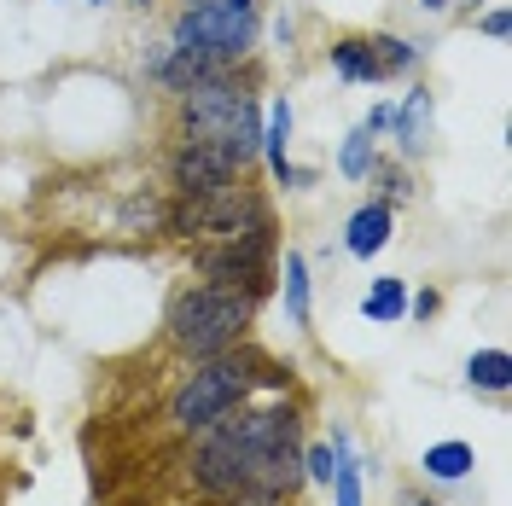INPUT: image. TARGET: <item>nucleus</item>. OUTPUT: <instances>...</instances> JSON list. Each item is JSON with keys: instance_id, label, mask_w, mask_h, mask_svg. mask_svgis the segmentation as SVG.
<instances>
[{"instance_id": "4", "label": "nucleus", "mask_w": 512, "mask_h": 506, "mask_svg": "<svg viewBox=\"0 0 512 506\" xmlns=\"http://www.w3.org/2000/svg\"><path fill=\"white\" fill-rule=\"evenodd\" d=\"M251 320H256V303L245 291H227V285H187L175 303H169V349L187 355V361H210L222 349L245 344L251 338Z\"/></svg>"}, {"instance_id": "7", "label": "nucleus", "mask_w": 512, "mask_h": 506, "mask_svg": "<svg viewBox=\"0 0 512 506\" xmlns=\"http://www.w3.org/2000/svg\"><path fill=\"white\" fill-rule=\"evenodd\" d=\"M198 274L204 285H227V291H245L251 303H262L274 280H280V239L274 233H245V239H204L198 251Z\"/></svg>"}, {"instance_id": "1", "label": "nucleus", "mask_w": 512, "mask_h": 506, "mask_svg": "<svg viewBox=\"0 0 512 506\" xmlns=\"http://www.w3.org/2000/svg\"><path fill=\"white\" fill-rule=\"evenodd\" d=\"M303 408L274 396V402H245L222 413L210 431L192 437L187 477L192 495L204 501H233V495H262V501H297L309 489L303 477Z\"/></svg>"}, {"instance_id": "20", "label": "nucleus", "mask_w": 512, "mask_h": 506, "mask_svg": "<svg viewBox=\"0 0 512 506\" xmlns=\"http://www.w3.org/2000/svg\"><path fill=\"white\" fill-rule=\"evenodd\" d=\"M332 472H338V454H332L326 443H303V477L326 489V483H332Z\"/></svg>"}, {"instance_id": "22", "label": "nucleus", "mask_w": 512, "mask_h": 506, "mask_svg": "<svg viewBox=\"0 0 512 506\" xmlns=\"http://www.w3.org/2000/svg\"><path fill=\"white\" fill-rule=\"evenodd\" d=\"M437 309H443V291H437V285H425V291L408 297V315H414V320H431Z\"/></svg>"}, {"instance_id": "5", "label": "nucleus", "mask_w": 512, "mask_h": 506, "mask_svg": "<svg viewBox=\"0 0 512 506\" xmlns=\"http://www.w3.org/2000/svg\"><path fill=\"white\" fill-rule=\"evenodd\" d=\"M163 227L175 239H192V245H204V239H245V233H280L268 198L251 192L245 181H233L222 192H204V198H175V210L163 216Z\"/></svg>"}, {"instance_id": "12", "label": "nucleus", "mask_w": 512, "mask_h": 506, "mask_svg": "<svg viewBox=\"0 0 512 506\" xmlns=\"http://www.w3.org/2000/svg\"><path fill=\"white\" fill-rule=\"evenodd\" d=\"M419 472L431 477V483H466V477L478 472V448L466 443V437H443V443H431L419 454Z\"/></svg>"}, {"instance_id": "25", "label": "nucleus", "mask_w": 512, "mask_h": 506, "mask_svg": "<svg viewBox=\"0 0 512 506\" xmlns=\"http://www.w3.org/2000/svg\"><path fill=\"white\" fill-rule=\"evenodd\" d=\"M454 0H419V12H448Z\"/></svg>"}, {"instance_id": "16", "label": "nucleus", "mask_w": 512, "mask_h": 506, "mask_svg": "<svg viewBox=\"0 0 512 506\" xmlns=\"http://www.w3.org/2000/svg\"><path fill=\"white\" fill-rule=\"evenodd\" d=\"M361 315L379 320V326H396V320H408V285L396 280V274H379V280L367 285V297H361Z\"/></svg>"}, {"instance_id": "6", "label": "nucleus", "mask_w": 512, "mask_h": 506, "mask_svg": "<svg viewBox=\"0 0 512 506\" xmlns=\"http://www.w3.org/2000/svg\"><path fill=\"white\" fill-rule=\"evenodd\" d=\"M175 53H192L210 70H233L256 47V6H187L169 30Z\"/></svg>"}, {"instance_id": "28", "label": "nucleus", "mask_w": 512, "mask_h": 506, "mask_svg": "<svg viewBox=\"0 0 512 506\" xmlns=\"http://www.w3.org/2000/svg\"><path fill=\"white\" fill-rule=\"evenodd\" d=\"M94 6H105V0H94Z\"/></svg>"}, {"instance_id": "21", "label": "nucleus", "mask_w": 512, "mask_h": 506, "mask_svg": "<svg viewBox=\"0 0 512 506\" xmlns=\"http://www.w3.org/2000/svg\"><path fill=\"white\" fill-rule=\"evenodd\" d=\"M367 181H379V187H384V204H402V198H408V192H414V187H408V169H402V163H373V175H367Z\"/></svg>"}, {"instance_id": "23", "label": "nucleus", "mask_w": 512, "mask_h": 506, "mask_svg": "<svg viewBox=\"0 0 512 506\" xmlns=\"http://www.w3.org/2000/svg\"><path fill=\"white\" fill-rule=\"evenodd\" d=\"M478 30L489 35V41H507V12H501V6H489V12L478 18Z\"/></svg>"}, {"instance_id": "11", "label": "nucleus", "mask_w": 512, "mask_h": 506, "mask_svg": "<svg viewBox=\"0 0 512 506\" xmlns=\"http://www.w3.org/2000/svg\"><path fill=\"white\" fill-rule=\"evenodd\" d=\"M390 227H396V204H384V198H373V204H361L350 216V227H344V251L350 256H379L384 245H390Z\"/></svg>"}, {"instance_id": "3", "label": "nucleus", "mask_w": 512, "mask_h": 506, "mask_svg": "<svg viewBox=\"0 0 512 506\" xmlns=\"http://www.w3.org/2000/svg\"><path fill=\"white\" fill-rule=\"evenodd\" d=\"M181 140H204V146H222L239 169H251L262 158V111L256 99L239 88L233 70H210L198 76L192 88H181Z\"/></svg>"}, {"instance_id": "29", "label": "nucleus", "mask_w": 512, "mask_h": 506, "mask_svg": "<svg viewBox=\"0 0 512 506\" xmlns=\"http://www.w3.org/2000/svg\"><path fill=\"white\" fill-rule=\"evenodd\" d=\"M472 6H478V0H472Z\"/></svg>"}, {"instance_id": "14", "label": "nucleus", "mask_w": 512, "mask_h": 506, "mask_svg": "<svg viewBox=\"0 0 512 506\" xmlns=\"http://www.w3.org/2000/svg\"><path fill=\"white\" fill-rule=\"evenodd\" d=\"M460 379L483 390V396H507L512 390V355L507 349H472L466 355V367H460Z\"/></svg>"}, {"instance_id": "26", "label": "nucleus", "mask_w": 512, "mask_h": 506, "mask_svg": "<svg viewBox=\"0 0 512 506\" xmlns=\"http://www.w3.org/2000/svg\"><path fill=\"white\" fill-rule=\"evenodd\" d=\"M402 506H443V501H402Z\"/></svg>"}, {"instance_id": "15", "label": "nucleus", "mask_w": 512, "mask_h": 506, "mask_svg": "<svg viewBox=\"0 0 512 506\" xmlns=\"http://www.w3.org/2000/svg\"><path fill=\"white\" fill-rule=\"evenodd\" d=\"M367 59H373V82H390V76H408L419 64V47L402 35H367Z\"/></svg>"}, {"instance_id": "17", "label": "nucleus", "mask_w": 512, "mask_h": 506, "mask_svg": "<svg viewBox=\"0 0 512 506\" xmlns=\"http://www.w3.org/2000/svg\"><path fill=\"white\" fill-rule=\"evenodd\" d=\"M286 320L303 332L309 326V256L286 251Z\"/></svg>"}, {"instance_id": "27", "label": "nucleus", "mask_w": 512, "mask_h": 506, "mask_svg": "<svg viewBox=\"0 0 512 506\" xmlns=\"http://www.w3.org/2000/svg\"><path fill=\"white\" fill-rule=\"evenodd\" d=\"M134 6H152V0H134Z\"/></svg>"}, {"instance_id": "24", "label": "nucleus", "mask_w": 512, "mask_h": 506, "mask_svg": "<svg viewBox=\"0 0 512 506\" xmlns=\"http://www.w3.org/2000/svg\"><path fill=\"white\" fill-rule=\"evenodd\" d=\"M390 117H396V105H373V111H367V134H373V140H379V134H390Z\"/></svg>"}, {"instance_id": "9", "label": "nucleus", "mask_w": 512, "mask_h": 506, "mask_svg": "<svg viewBox=\"0 0 512 506\" xmlns=\"http://www.w3.org/2000/svg\"><path fill=\"white\" fill-rule=\"evenodd\" d=\"M286 140H291V105L286 99H268V111H262V158L274 169V181L286 192L315 187V169H297V163L286 158Z\"/></svg>"}, {"instance_id": "13", "label": "nucleus", "mask_w": 512, "mask_h": 506, "mask_svg": "<svg viewBox=\"0 0 512 506\" xmlns=\"http://www.w3.org/2000/svg\"><path fill=\"white\" fill-rule=\"evenodd\" d=\"M390 134H396L402 158H419V152H425V134H431V94H425V88H414V94L396 105V117H390Z\"/></svg>"}, {"instance_id": "2", "label": "nucleus", "mask_w": 512, "mask_h": 506, "mask_svg": "<svg viewBox=\"0 0 512 506\" xmlns=\"http://www.w3.org/2000/svg\"><path fill=\"white\" fill-rule=\"evenodd\" d=\"M291 384H297V367H291V361H274L268 349H256L251 338H245V344L222 349V355H210V361H192V373L175 384V396H169V425H175L181 437H198V431H210L222 413L245 408L256 390L286 396Z\"/></svg>"}, {"instance_id": "18", "label": "nucleus", "mask_w": 512, "mask_h": 506, "mask_svg": "<svg viewBox=\"0 0 512 506\" xmlns=\"http://www.w3.org/2000/svg\"><path fill=\"white\" fill-rule=\"evenodd\" d=\"M332 70L344 82H373V59H367V35H344L332 41Z\"/></svg>"}, {"instance_id": "19", "label": "nucleus", "mask_w": 512, "mask_h": 506, "mask_svg": "<svg viewBox=\"0 0 512 506\" xmlns=\"http://www.w3.org/2000/svg\"><path fill=\"white\" fill-rule=\"evenodd\" d=\"M373 163H379V140H373L367 128H355L350 140H344V152H338V169H344L350 181H367V175H373Z\"/></svg>"}, {"instance_id": "10", "label": "nucleus", "mask_w": 512, "mask_h": 506, "mask_svg": "<svg viewBox=\"0 0 512 506\" xmlns=\"http://www.w3.org/2000/svg\"><path fill=\"white\" fill-rule=\"evenodd\" d=\"M326 448L338 454V472H332V506H367V460L355 454L350 431L344 425H332V437H326Z\"/></svg>"}, {"instance_id": "8", "label": "nucleus", "mask_w": 512, "mask_h": 506, "mask_svg": "<svg viewBox=\"0 0 512 506\" xmlns=\"http://www.w3.org/2000/svg\"><path fill=\"white\" fill-rule=\"evenodd\" d=\"M169 181L175 198H204V192H222L239 181V163L227 158L222 146H204V140H181V152L169 163Z\"/></svg>"}]
</instances>
